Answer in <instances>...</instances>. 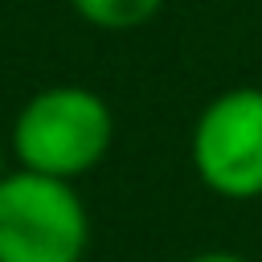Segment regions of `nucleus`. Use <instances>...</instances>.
<instances>
[{
  "label": "nucleus",
  "instance_id": "f257e3e1",
  "mask_svg": "<svg viewBox=\"0 0 262 262\" xmlns=\"http://www.w3.org/2000/svg\"><path fill=\"white\" fill-rule=\"evenodd\" d=\"M115 143L111 102L78 82H57L33 90L8 131L16 168L45 172L57 180H78L94 172Z\"/></svg>",
  "mask_w": 262,
  "mask_h": 262
},
{
  "label": "nucleus",
  "instance_id": "f03ea898",
  "mask_svg": "<svg viewBox=\"0 0 262 262\" xmlns=\"http://www.w3.org/2000/svg\"><path fill=\"white\" fill-rule=\"evenodd\" d=\"M90 213L74 180L12 168L0 176V262H82Z\"/></svg>",
  "mask_w": 262,
  "mask_h": 262
},
{
  "label": "nucleus",
  "instance_id": "7ed1b4c3",
  "mask_svg": "<svg viewBox=\"0 0 262 262\" xmlns=\"http://www.w3.org/2000/svg\"><path fill=\"white\" fill-rule=\"evenodd\" d=\"M196 180L221 201L262 196V86H229L213 94L188 135Z\"/></svg>",
  "mask_w": 262,
  "mask_h": 262
},
{
  "label": "nucleus",
  "instance_id": "20e7f679",
  "mask_svg": "<svg viewBox=\"0 0 262 262\" xmlns=\"http://www.w3.org/2000/svg\"><path fill=\"white\" fill-rule=\"evenodd\" d=\"M164 0H70V12L102 33H131L156 20Z\"/></svg>",
  "mask_w": 262,
  "mask_h": 262
},
{
  "label": "nucleus",
  "instance_id": "39448f33",
  "mask_svg": "<svg viewBox=\"0 0 262 262\" xmlns=\"http://www.w3.org/2000/svg\"><path fill=\"white\" fill-rule=\"evenodd\" d=\"M184 262H250V258L233 254V250H201V254H188Z\"/></svg>",
  "mask_w": 262,
  "mask_h": 262
},
{
  "label": "nucleus",
  "instance_id": "423d86ee",
  "mask_svg": "<svg viewBox=\"0 0 262 262\" xmlns=\"http://www.w3.org/2000/svg\"><path fill=\"white\" fill-rule=\"evenodd\" d=\"M4 172H8V143L0 139V176H4Z\"/></svg>",
  "mask_w": 262,
  "mask_h": 262
}]
</instances>
